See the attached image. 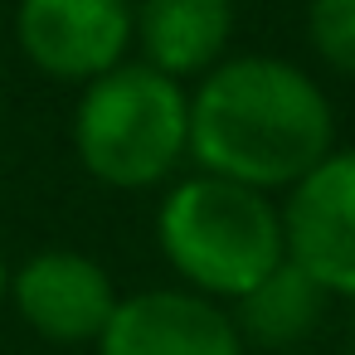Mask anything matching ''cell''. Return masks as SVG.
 <instances>
[{
	"instance_id": "ba28073f",
	"label": "cell",
	"mask_w": 355,
	"mask_h": 355,
	"mask_svg": "<svg viewBox=\"0 0 355 355\" xmlns=\"http://www.w3.org/2000/svg\"><path fill=\"white\" fill-rule=\"evenodd\" d=\"M132 40L156 73L175 83L205 78L234 40V0H141L132 10Z\"/></svg>"
},
{
	"instance_id": "52a82bcc",
	"label": "cell",
	"mask_w": 355,
	"mask_h": 355,
	"mask_svg": "<svg viewBox=\"0 0 355 355\" xmlns=\"http://www.w3.org/2000/svg\"><path fill=\"white\" fill-rule=\"evenodd\" d=\"M98 355H243V336L214 297L151 287L117 297Z\"/></svg>"
},
{
	"instance_id": "9c48e42d",
	"label": "cell",
	"mask_w": 355,
	"mask_h": 355,
	"mask_svg": "<svg viewBox=\"0 0 355 355\" xmlns=\"http://www.w3.org/2000/svg\"><path fill=\"white\" fill-rule=\"evenodd\" d=\"M321 306H326V292L297 263H282L253 292H243L239 297V311H229V316H234V326H239L243 340L277 350V345H297L316 326Z\"/></svg>"
},
{
	"instance_id": "7a4b0ae2",
	"label": "cell",
	"mask_w": 355,
	"mask_h": 355,
	"mask_svg": "<svg viewBox=\"0 0 355 355\" xmlns=\"http://www.w3.org/2000/svg\"><path fill=\"white\" fill-rule=\"evenodd\" d=\"M156 239L166 263L205 297H243L268 272L287 263L282 209L239 180L224 175H190L180 180L156 214Z\"/></svg>"
},
{
	"instance_id": "5b68a950",
	"label": "cell",
	"mask_w": 355,
	"mask_h": 355,
	"mask_svg": "<svg viewBox=\"0 0 355 355\" xmlns=\"http://www.w3.org/2000/svg\"><path fill=\"white\" fill-rule=\"evenodd\" d=\"M15 40L40 73L93 83L127 59L132 6L127 0H20Z\"/></svg>"
},
{
	"instance_id": "6da1fadb",
	"label": "cell",
	"mask_w": 355,
	"mask_h": 355,
	"mask_svg": "<svg viewBox=\"0 0 355 355\" xmlns=\"http://www.w3.org/2000/svg\"><path fill=\"white\" fill-rule=\"evenodd\" d=\"M336 151V117L321 83L272 54L224 59L190 98V156L253 190H292Z\"/></svg>"
},
{
	"instance_id": "8fae6325",
	"label": "cell",
	"mask_w": 355,
	"mask_h": 355,
	"mask_svg": "<svg viewBox=\"0 0 355 355\" xmlns=\"http://www.w3.org/2000/svg\"><path fill=\"white\" fill-rule=\"evenodd\" d=\"M6 297H10V268H6V258H0V306H6Z\"/></svg>"
},
{
	"instance_id": "30bf717a",
	"label": "cell",
	"mask_w": 355,
	"mask_h": 355,
	"mask_svg": "<svg viewBox=\"0 0 355 355\" xmlns=\"http://www.w3.org/2000/svg\"><path fill=\"white\" fill-rule=\"evenodd\" d=\"M306 40L336 73L355 78V0H311L306 6Z\"/></svg>"
},
{
	"instance_id": "3957f363",
	"label": "cell",
	"mask_w": 355,
	"mask_h": 355,
	"mask_svg": "<svg viewBox=\"0 0 355 355\" xmlns=\"http://www.w3.org/2000/svg\"><path fill=\"white\" fill-rule=\"evenodd\" d=\"M73 151L112 190L161 185L190 151V98L151 64H117L93 78L73 107Z\"/></svg>"
},
{
	"instance_id": "277c9868",
	"label": "cell",
	"mask_w": 355,
	"mask_h": 355,
	"mask_svg": "<svg viewBox=\"0 0 355 355\" xmlns=\"http://www.w3.org/2000/svg\"><path fill=\"white\" fill-rule=\"evenodd\" d=\"M282 239L287 263H297L326 297L355 302V151H331L292 185Z\"/></svg>"
},
{
	"instance_id": "8992f818",
	"label": "cell",
	"mask_w": 355,
	"mask_h": 355,
	"mask_svg": "<svg viewBox=\"0 0 355 355\" xmlns=\"http://www.w3.org/2000/svg\"><path fill=\"white\" fill-rule=\"evenodd\" d=\"M10 302L35 336L54 345H83L103 336L117 306V287L98 258L73 248H44L10 272Z\"/></svg>"
}]
</instances>
